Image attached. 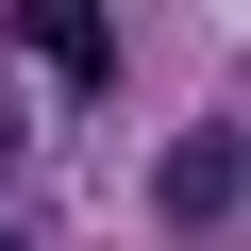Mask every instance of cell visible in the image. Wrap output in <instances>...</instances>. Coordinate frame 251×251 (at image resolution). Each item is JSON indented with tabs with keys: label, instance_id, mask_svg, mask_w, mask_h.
<instances>
[{
	"label": "cell",
	"instance_id": "6da1fadb",
	"mask_svg": "<svg viewBox=\"0 0 251 251\" xmlns=\"http://www.w3.org/2000/svg\"><path fill=\"white\" fill-rule=\"evenodd\" d=\"M151 218H168L184 251H234V234H251V117H201V134L151 151Z\"/></svg>",
	"mask_w": 251,
	"mask_h": 251
},
{
	"label": "cell",
	"instance_id": "3957f363",
	"mask_svg": "<svg viewBox=\"0 0 251 251\" xmlns=\"http://www.w3.org/2000/svg\"><path fill=\"white\" fill-rule=\"evenodd\" d=\"M17 151H34V117H17V84H0V168H17Z\"/></svg>",
	"mask_w": 251,
	"mask_h": 251
},
{
	"label": "cell",
	"instance_id": "277c9868",
	"mask_svg": "<svg viewBox=\"0 0 251 251\" xmlns=\"http://www.w3.org/2000/svg\"><path fill=\"white\" fill-rule=\"evenodd\" d=\"M0 251H17V234H0Z\"/></svg>",
	"mask_w": 251,
	"mask_h": 251
},
{
	"label": "cell",
	"instance_id": "7a4b0ae2",
	"mask_svg": "<svg viewBox=\"0 0 251 251\" xmlns=\"http://www.w3.org/2000/svg\"><path fill=\"white\" fill-rule=\"evenodd\" d=\"M17 50L50 84H117V17H100V0H17Z\"/></svg>",
	"mask_w": 251,
	"mask_h": 251
}]
</instances>
